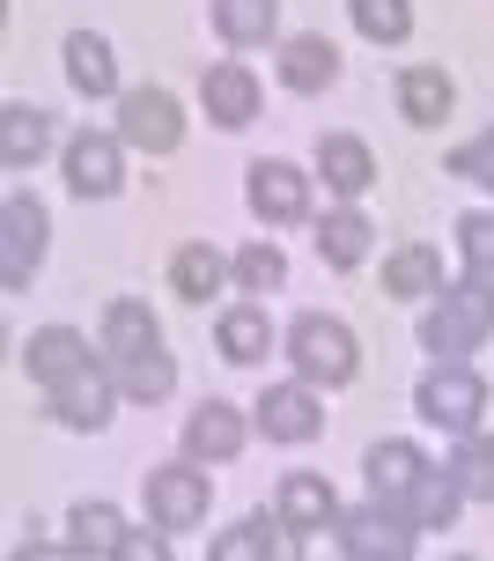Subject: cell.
Returning a JSON list of instances; mask_svg holds the SVG:
<instances>
[{
    "label": "cell",
    "instance_id": "3",
    "mask_svg": "<svg viewBox=\"0 0 494 561\" xmlns=\"http://www.w3.org/2000/svg\"><path fill=\"white\" fill-rule=\"evenodd\" d=\"M421 414L436 421V428H458V436H466L472 421L487 414V377H472V369H458V363L428 369V377H421Z\"/></svg>",
    "mask_w": 494,
    "mask_h": 561
},
{
    "label": "cell",
    "instance_id": "26",
    "mask_svg": "<svg viewBox=\"0 0 494 561\" xmlns=\"http://www.w3.org/2000/svg\"><path fill=\"white\" fill-rule=\"evenodd\" d=\"M266 347H274V318H266V310L244 304V310L221 318V355H229V363H259Z\"/></svg>",
    "mask_w": 494,
    "mask_h": 561
},
{
    "label": "cell",
    "instance_id": "32",
    "mask_svg": "<svg viewBox=\"0 0 494 561\" xmlns=\"http://www.w3.org/2000/svg\"><path fill=\"white\" fill-rule=\"evenodd\" d=\"M259 554H280V539L266 517H251V525H237V533L215 539V561H259Z\"/></svg>",
    "mask_w": 494,
    "mask_h": 561
},
{
    "label": "cell",
    "instance_id": "27",
    "mask_svg": "<svg viewBox=\"0 0 494 561\" xmlns=\"http://www.w3.org/2000/svg\"><path fill=\"white\" fill-rule=\"evenodd\" d=\"M111 369H118V392L140 399V407H148V399H163L170 385H177V369H170L163 347H148V355H126V363H111Z\"/></svg>",
    "mask_w": 494,
    "mask_h": 561
},
{
    "label": "cell",
    "instance_id": "34",
    "mask_svg": "<svg viewBox=\"0 0 494 561\" xmlns=\"http://www.w3.org/2000/svg\"><path fill=\"white\" fill-rule=\"evenodd\" d=\"M74 547H104V554H118V510L111 503H82L74 510Z\"/></svg>",
    "mask_w": 494,
    "mask_h": 561
},
{
    "label": "cell",
    "instance_id": "12",
    "mask_svg": "<svg viewBox=\"0 0 494 561\" xmlns=\"http://www.w3.org/2000/svg\"><path fill=\"white\" fill-rule=\"evenodd\" d=\"M259 421H266L274 444H310L318 436V399L302 392V385H274V392L259 399Z\"/></svg>",
    "mask_w": 494,
    "mask_h": 561
},
{
    "label": "cell",
    "instance_id": "28",
    "mask_svg": "<svg viewBox=\"0 0 494 561\" xmlns=\"http://www.w3.org/2000/svg\"><path fill=\"white\" fill-rule=\"evenodd\" d=\"M450 473H458V488H466L472 503H494V444H487V436H472V428H466V444H458V458H450Z\"/></svg>",
    "mask_w": 494,
    "mask_h": 561
},
{
    "label": "cell",
    "instance_id": "24",
    "mask_svg": "<svg viewBox=\"0 0 494 561\" xmlns=\"http://www.w3.org/2000/svg\"><path fill=\"white\" fill-rule=\"evenodd\" d=\"M280 23V0H215V30L229 45H259V37H274Z\"/></svg>",
    "mask_w": 494,
    "mask_h": 561
},
{
    "label": "cell",
    "instance_id": "4",
    "mask_svg": "<svg viewBox=\"0 0 494 561\" xmlns=\"http://www.w3.org/2000/svg\"><path fill=\"white\" fill-rule=\"evenodd\" d=\"M37 259H45V207L15 193L0 207V288H30Z\"/></svg>",
    "mask_w": 494,
    "mask_h": 561
},
{
    "label": "cell",
    "instance_id": "18",
    "mask_svg": "<svg viewBox=\"0 0 494 561\" xmlns=\"http://www.w3.org/2000/svg\"><path fill=\"white\" fill-rule=\"evenodd\" d=\"M148 347H156V310L134 304V296H118V304L104 310V355L126 363V355H148Z\"/></svg>",
    "mask_w": 494,
    "mask_h": 561
},
{
    "label": "cell",
    "instance_id": "8",
    "mask_svg": "<svg viewBox=\"0 0 494 561\" xmlns=\"http://www.w3.org/2000/svg\"><path fill=\"white\" fill-rule=\"evenodd\" d=\"M251 207L266 222H302L310 215V178L296 163H259L251 170Z\"/></svg>",
    "mask_w": 494,
    "mask_h": 561
},
{
    "label": "cell",
    "instance_id": "37",
    "mask_svg": "<svg viewBox=\"0 0 494 561\" xmlns=\"http://www.w3.org/2000/svg\"><path fill=\"white\" fill-rule=\"evenodd\" d=\"M163 554H170V547H163L156 533H134V539H118V561H163Z\"/></svg>",
    "mask_w": 494,
    "mask_h": 561
},
{
    "label": "cell",
    "instance_id": "21",
    "mask_svg": "<svg viewBox=\"0 0 494 561\" xmlns=\"http://www.w3.org/2000/svg\"><path fill=\"white\" fill-rule=\"evenodd\" d=\"M458 503H466L458 473H436V466L413 480V495H406V510H413V525H421V533H443V525L458 517Z\"/></svg>",
    "mask_w": 494,
    "mask_h": 561
},
{
    "label": "cell",
    "instance_id": "35",
    "mask_svg": "<svg viewBox=\"0 0 494 561\" xmlns=\"http://www.w3.org/2000/svg\"><path fill=\"white\" fill-rule=\"evenodd\" d=\"M458 252H466V266L480 280L494 274V215H466V222H458Z\"/></svg>",
    "mask_w": 494,
    "mask_h": 561
},
{
    "label": "cell",
    "instance_id": "33",
    "mask_svg": "<svg viewBox=\"0 0 494 561\" xmlns=\"http://www.w3.org/2000/svg\"><path fill=\"white\" fill-rule=\"evenodd\" d=\"M280 274H288V259H280L274 244H244V252H237V280H244L251 296H266V288H280Z\"/></svg>",
    "mask_w": 494,
    "mask_h": 561
},
{
    "label": "cell",
    "instance_id": "16",
    "mask_svg": "<svg viewBox=\"0 0 494 561\" xmlns=\"http://www.w3.org/2000/svg\"><path fill=\"white\" fill-rule=\"evenodd\" d=\"M185 450H193V458H237V450H244V414L221 407V399H207V407L185 421Z\"/></svg>",
    "mask_w": 494,
    "mask_h": 561
},
{
    "label": "cell",
    "instance_id": "10",
    "mask_svg": "<svg viewBox=\"0 0 494 561\" xmlns=\"http://www.w3.org/2000/svg\"><path fill=\"white\" fill-rule=\"evenodd\" d=\"M23 369L37 377V385H67L74 369H89V340L67 333V325H45V333L23 347Z\"/></svg>",
    "mask_w": 494,
    "mask_h": 561
},
{
    "label": "cell",
    "instance_id": "23",
    "mask_svg": "<svg viewBox=\"0 0 494 561\" xmlns=\"http://www.w3.org/2000/svg\"><path fill=\"white\" fill-rule=\"evenodd\" d=\"M399 104H406L413 126H436V118L450 112V75H443V67H406V75H399Z\"/></svg>",
    "mask_w": 494,
    "mask_h": 561
},
{
    "label": "cell",
    "instance_id": "15",
    "mask_svg": "<svg viewBox=\"0 0 494 561\" xmlns=\"http://www.w3.org/2000/svg\"><path fill=\"white\" fill-rule=\"evenodd\" d=\"M421 473H428V458H421L413 444H377V450H369V495L391 503V510L413 495V480H421Z\"/></svg>",
    "mask_w": 494,
    "mask_h": 561
},
{
    "label": "cell",
    "instance_id": "25",
    "mask_svg": "<svg viewBox=\"0 0 494 561\" xmlns=\"http://www.w3.org/2000/svg\"><path fill=\"white\" fill-rule=\"evenodd\" d=\"M384 288H391V296H443V259L428 252V244H406V252H391Z\"/></svg>",
    "mask_w": 494,
    "mask_h": 561
},
{
    "label": "cell",
    "instance_id": "13",
    "mask_svg": "<svg viewBox=\"0 0 494 561\" xmlns=\"http://www.w3.org/2000/svg\"><path fill=\"white\" fill-rule=\"evenodd\" d=\"M53 414L67 421V428H104V414H111V377H104V369H74L67 385H53Z\"/></svg>",
    "mask_w": 494,
    "mask_h": 561
},
{
    "label": "cell",
    "instance_id": "31",
    "mask_svg": "<svg viewBox=\"0 0 494 561\" xmlns=\"http://www.w3.org/2000/svg\"><path fill=\"white\" fill-rule=\"evenodd\" d=\"M318 252H325V266H361V252H369V222H361V215H332V222L318 229Z\"/></svg>",
    "mask_w": 494,
    "mask_h": 561
},
{
    "label": "cell",
    "instance_id": "1",
    "mask_svg": "<svg viewBox=\"0 0 494 561\" xmlns=\"http://www.w3.org/2000/svg\"><path fill=\"white\" fill-rule=\"evenodd\" d=\"M487 333H494V288L480 274H472L466 288H443V304L421 318V340H428L436 355H466V347H480Z\"/></svg>",
    "mask_w": 494,
    "mask_h": 561
},
{
    "label": "cell",
    "instance_id": "14",
    "mask_svg": "<svg viewBox=\"0 0 494 561\" xmlns=\"http://www.w3.org/2000/svg\"><path fill=\"white\" fill-rule=\"evenodd\" d=\"M332 517H340V503H332V488L318 473L280 480V525H288V533H325Z\"/></svg>",
    "mask_w": 494,
    "mask_h": 561
},
{
    "label": "cell",
    "instance_id": "22",
    "mask_svg": "<svg viewBox=\"0 0 494 561\" xmlns=\"http://www.w3.org/2000/svg\"><path fill=\"white\" fill-rule=\"evenodd\" d=\"M45 140H53V126H45V112H30V104H8L0 112V163L23 170L45 156Z\"/></svg>",
    "mask_w": 494,
    "mask_h": 561
},
{
    "label": "cell",
    "instance_id": "30",
    "mask_svg": "<svg viewBox=\"0 0 494 561\" xmlns=\"http://www.w3.org/2000/svg\"><path fill=\"white\" fill-rule=\"evenodd\" d=\"M170 280H177V296H193V304H207L221 288V259L207 252V244H185V252L170 259Z\"/></svg>",
    "mask_w": 494,
    "mask_h": 561
},
{
    "label": "cell",
    "instance_id": "20",
    "mask_svg": "<svg viewBox=\"0 0 494 561\" xmlns=\"http://www.w3.org/2000/svg\"><path fill=\"white\" fill-rule=\"evenodd\" d=\"M67 82L82 89V96H111V89H118V67H111L104 37H89V30L67 37Z\"/></svg>",
    "mask_w": 494,
    "mask_h": 561
},
{
    "label": "cell",
    "instance_id": "36",
    "mask_svg": "<svg viewBox=\"0 0 494 561\" xmlns=\"http://www.w3.org/2000/svg\"><path fill=\"white\" fill-rule=\"evenodd\" d=\"M450 178H472V185H494V134L466 140V148L450 156Z\"/></svg>",
    "mask_w": 494,
    "mask_h": 561
},
{
    "label": "cell",
    "instance_id": "19",
    "mask_svg": "<svg viewBox=\"0 0 494 561\" xmlns=\"http://www.w3.org/2000/svg\"><path fill=\"white\" fill-rule=\"evenodd\" d=\"M280 82H288V89H332V82H340V53H332L325 37H288V53H280Z\"/></svg>",
    "mask_w": 494,
    "mask_h": 561
},
{
    "label": "cell",
    "instance_id": "9",
    "mask_svg": "<svg viewBox=\"0 0 494 561\" xmlns=\"http://www.w3.org/2000/svg\"><path fill=\"white\" fill-rule=\"evenodd\" d=\"M207 118H215V126H251V118H259V82H251V67H237V59L207 67Z\"/></svg>",
    "mask_w": 494,
    "mask_h": 561
},
{
    "label": "cell",
    "instance_id": "2",
    "mask_svg": "<svg viewBox=\"0 0 494 561\" xmlns=\"http://www.w3.org/2000/svg\"><path fill=\"white\" fill-rule=\"evenodd\" d=\"M288 363L310 377V385H347L355 377V333L340 325V318H296V333H288Z\"/></svg>",
    "mask_w": 494,
    "mask_h": 561
},
{
    "label": "cell",
    "instance_id": "11",
    "mask_svg": "<svg viewBox=\"0 0 494 561\" xmlns=\"http://www.w3.org/2000/svg\"><path fill=\"white\" fill-rule=\"evenodd\" d=\"M67 185H74L82 199L118 193V140H104V134L74 140V148H67Z\"/></svg>",
    "mask_w": 494,
    "mask_h": 561
},
{
    "label": "cell",
    "instance_id": "6",
    "mask_svg": "<svg viewBox=\"0 0 494 561\" xmlns=\"http://www.w3.org/2000/svg\"><path fill=\"white\" fill-rule=\"evenodd\" d=\"M118 140L126 148H148V156H170L185 140V118H177V104H170L163 89H134L118 104Z\"/></svg>",
    "mask_w": 494,
    "mask_h": 561
},
{
    "label": "cell",
    "instance_id": "29",
    "mask_svg": "<svg viewBox=\"0 0 494 561\" xmlns=\"http://www.w3.org/2000/svg\"><path fill=\"white\" fill-rule=\"evenodd\" d=\"M347 8H355V30L369 37V45H399V37L413 30L406 0H347Z\"/></svg>",
    "mask_w": 494,
    "mask_h": 561
},
{
    "label": "cell",
    "instance_id": "7",
    "mask_svg": "<svg viewBox=\"0 0 494 561\" xmlns=\"http://www.w3.org/2000/svg\"><path fill=\"white\" fill-rule=\"evenodd\" d=\"M148 517H156L163 533H193L199 517H207V473H193V466L148 473Z\"/></svg>",
    "mask_w": 494,
    "mask_h": 561
},
{
    "label": "cell",
    "instance_id": "17",
    "mask_svg": "<svg viewBox=\"0 0 494 561\" xmlns=\"http://www.w3.org/2000/svg\"><path fill=\"white\" fill-rule=\"evenodd\" d=\"M318 170H325V185H332V193H347V199L377 185V163H369V148H361V140H347V134L318 140Z\"/></svg>",
    "mask_w": 494,
    "mask_h": 561
},
{
    "label": "cell",
    "instance_id": "5",
    "mask_svg": "<svg viewBox=\"0 0 494 561\" xmlns=\"http://www.w3.org/2000/svg\"><path fill=\"white\" fill-rule=\"evenodd\" d=\"M340 547H347V561H406L413 533L391 503H369V510H355V517H340Z\"/></svg>",
    "mask_w": 494,
    "mask_h": 561
}]
</instances>
